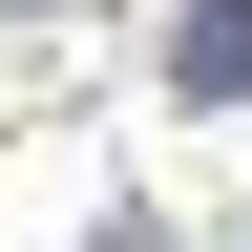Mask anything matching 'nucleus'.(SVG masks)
I'll return each mask as SVG.
<instances>
[{"instance_id": "f257e3e1", "label": "nucleus", "mask_w": 252, "mask_h": 252, "mask_svg": "<svg viewBox=\"0 0 252 252\" xmlns=\"http://www.w3.org/2000/svg\"><path fill=\"white\" fill-rule=\"evenodd\" d=\"M168 84L231 105V84H252V0H189V21H168Z\"/></svg>"}]
</instances>
